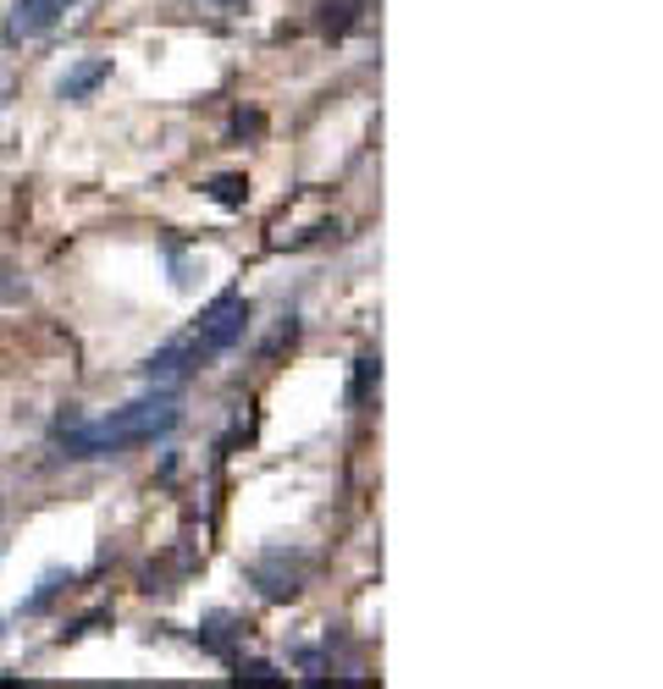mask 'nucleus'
Instances as JSON below:
<instances>
[{
  "label": "nucleus",
  "instance_id": "20e7f679",
  "mask_svg": "<svg viewBox=\"0 0 663 689\" xmlns=\"http://www.w3.org/2000/svg\"><path fill=\"white\" fill-rule=\"evenodd\" d=\"M249 579H255V590H260L266 601H294V596H299V562H288L283 551L260 557V562L249 568Z\"/></svg>",
  "mask_w": 663,
  "mask_h": 689
},
{
  "label": "nucleus",
  "instance_id": "f03ea898",
  "mask_svg": "<svg viewBox=\"0 0 663 689\" xmlns=\"http://www.w3.org/2000/svg\"><path fill=\"white\" fill-rule=\"evenodd\" d=\"M244 326H249V298L227 292V298H216V303L199 314L194 348H199V353H227L232 342H244Z\"/></svg>",
  "mask_w": 663,
  "mask_h": 689
},
{
  "label": "nucleus",
  "instance_id": "7ed1b4c3",
  "mask_svg": "<svg viewBox=\"0 0 663 689\" xmlns=\"http://www.w3.org/2000/svg\"><path fill=\"white\" fill-rule=\"evenodd\" d=\"M61 11H67V0H17L11 17H6V39L11 44L17 39H39V33H50L61 22Z\"/></svg>",
  "mask_w": 663,
  "mask_h": 689
},
{
  "label": "nucleus",
  "instance_id": "6e6552de",
  "mask_svg": "<svg viewBox=\"0 0 663 689\" xmlns=\"http://www.w3.org/2000/svg\"><path fill=\"white\" fill-rule=\"evenodd\" d=\"M210 199H216V204H227V210H244V199H249V182L227 171V177H216V182H210Z\"/></svg>",
  "mask_w": 663,
  "mask_h": 689
},
{
  "label": "nucleus",
  "instance_id": "f8f14e48",
  "mask_svg": "<svg viewBox=\"0 0 663 689\" xmlns=\"http://www.w3.org/2000/svg\"><path fill=\"white\" fill-rule=\"evenodd\" d=\"M0 298H22V281H11V266H0Z\"/></svg>",
  "mask_w": 663,
  "mask_h": 689
},
{
  "label": "nucleus",
  "instance_id": "1a4fd4ad",
  "mask_svg": "<svg viewBox=\"0 0 663 689\" xmlns=\"http://www.w3.org/2000/svg\"><path fill=\"white\" fill-rule=\"evenodd\" d=\"M199 646L216 651V657H227V651H232V618H210V623L199 629Z\"/></svg>",
  "mask_w": 663,
  "mask_h": 689
},
{
  "label": "nucleus",
  "instance_id": "0eeeda50",
  "mask_svg": "<svg viewBox=\"0 0 663 689\" xmlns=\"http://www.w3.org/2000/svg\"><path fill=\"white\" fill-rule=\"evenodd\" d=\"M376 381H382V359H376V353H359V365H354V381H348V403H365Z\"/></svg>",
  "mask_w": 663,
  "mask_h": 689
},
{
  "label": "nucleus",
  "instance_id": "9b49d317",
  "mask_svg": "<svg viewBox=\"0 0 663 689\" xmlns=\"http://www.w3.org/2000/svg\"><path fill=\"white\" fill-rule=\"evenodd\" d=\"M260 128H266V122H260L255 111H249V117L238 111V122H232V133H238V138H255V133H260Z\"/></svg>",
  "mask_w": 663,
  "mask_h": 689
},
{
  "label": "nucleus",
  "instance_id": "f257e3e1",
  "mask_svg": "<svg viewBox=\"0 0 663 689\" xmlns=\"http://www.w3.org/2000/svg\"><path fill=\"white\" fill-rule=\"evenodd\" d=\"M177 419H182V403L171 392H161V398H139V403L117 409L111 419H95V425H61L56 447L67 458H111L122 447H139V441H156L166 430H177Z\"/></svg>",
  "mask_w": 663,
  "mask_h": 689
},
{
  "label": "nucleus",
  "instance_id": "423d86ee",
  "mask_svg": "<svg viewBox=\"0 0 663 689\" xmlns=\"http://www.w3.org/2000/svg\"><path fill=\"white\" fill-rule=\"evenodd\" d=\"M194 359H199V348H194V342H166L161 353H150L145 376H150V381H182V376L194 370Z\"/></svg>",
  "mask_w": 663,
  "mask_h": 689
},
{
  "label": "nucleus",
  "instance_id": "39448f33",
  "mask_svg": "<svg viewBox=\"0 0 663 689\" xmlns=\"http://www.w3.org/2000/svg\"><path fill=\"white\" fill-rule=\"evenodd\" d=\"M106 78H111V61H106V56H95V61H78V67L56 83V94H61V100H89Z\"/></svg>",
  "mask_w": 663,
  "mask_h": 689
},
{
  "label": "nucleus",
  "instance_id": "9d476101",
  "mask_svg": "<svg viewBox=\"0 0 663 689\" xmlns=\"http://www.w3.org/2000/svg\"><path fill=\"white\" fill-rule=\"evenodd\" d=\"M238 685H283V673L266 662H249V668H238Z\"/></svg>",
  "mask_w": 663,
  "mask_h": 689
}]
</instances>
